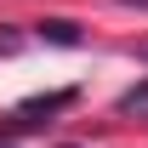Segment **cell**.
<instances>
[{"label":"cell","instance_id":"cell-1","mask_svg":"<svg viewBox=\"0 0 148 148\" xmlns=\"http://www.w3.org/2000/svg\"><path fill=\"white\" fill-rule=\"evenodd\" d=\"M69 103H74V91H46V97H29V103L12 114V125H17V131H29V125H46V120H51V114H63Z\"/></svg>","mask_w":148,"mask_h":148},{"label":"cell","instance_id":"cell-2","mask_svg":"<svg viewBox=\"0 0 148 148\" xmlns=\"http://www.w3.org/2000/svg\"><path fill=\"white\" fill-rule=\"evenodd\" d=\"M40 40H51V46H80V29L69 17H46L40 23Z\"/></svg>","mask_w":148,"mask_h":148},{"label":"cell","instance_id":"cell-3","mask_svg":"<svg viewBox=\"0 0 148 148\" xmlns=\"http://www.w3.org/2000/svg\"><path fill=\"white\" fill-rule=\"evenodd\" d=\"M0 148H12V143H6V137H0Z\"/></svg>","mask_w":148,"mask_h":148},{"label":"cell","instance_id":"cell-4","mask_svg":"<svg viewBox=\"0 0 148 148\" xmlns=\"http://www.w3.org/2000/svg\"><path fill=\"white\" fill-rule=\"evenodd\" d=\"M143 57H148V46H143Z\"/></svg>","mask_w":148,"mask_h":148}]
</instances>
